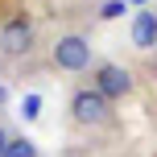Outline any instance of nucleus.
<instances>
[{
  "label": "nucleus",
  "mask_w": 157,
  "mask_h": 157,
  "mask_svg": "<svg viewBox=\"0 0 157 157\" xmlns=\"http://www.w3.org/2000/svg\"><path fill=\"white\" fill-rule=\"evenodd\" d=\"M8 141H13V132H8V128L0 124V157H4V149H8Z\"/></svg>",
  "instance_id": "6e6552de"
},
{
  "label": "nucleus",
  "mask_w": 157,
  "mask_h": 157,
  "mask_svg": "<svg viewBox=\"0 0 157 157\" xmlns=\"http://www.w3.org/2000/svg\"><path fill=\"white\" fill-rule=\"evenodd\" d=\"M33 41H37V25H33V17L25 13V8H17L13 17H4V25H0V58H25L33 50Z\"/></svg>",
  "instance_id": "f257e3e1"
},
{
  "label": "nucleus",
  "mask_w": 157,
  "mask_h": 157,
  "mask_svg": "<svg viewBox=\"0 0 157 157\" xmlns=\"http://www.w3.org/2000/svg\"><path fill=\"white\" fill-rule=\"evenodd\" d=\"M116 103L112 99H103L95 87H78V91L71 95V120L75 124H83V128H108L112 120H116Z\"/></svg>",
  "instance_id": "f03ea898"
},
{
  "label": "nucleus",
  "mask_w": 157,
  "mask_h": 157,
  "mask_svg": "<svg viewBox=\"0 0 157 157\" xmlns=\"http://www.w3.org/2000/svg\"><path fill=\"white\" fill-rule=\"evenodd\" d=\"M4 157H37V145H33L29 136H13L8 149H4Z\"/></svg>",
  "instance_id": "423d86ee"
},
{
  "label": "nucleus",
  "mask_w": 157,
  "mask_h": 157,
  "mask_svg": "<svg viewBox=\"0 0 157 157\" xmlns=\"http://www.w3.org/2000/svg\"><path fill=\"white\" fill-rule=\"evenodd\" d=\"M132 46L136 50H153L157 46V13L153 8H141L132 17Z\"/></svg>",
  "instance_id": "39448f33"
},
{
  "label": "nucleus",
  "mask_w": 157,
  "mask_h": 157,
  "mask_svg": "<svg viewBox=\"0 0 157 157\" xmlns=\"http://www.w3.org/2000/svg\"><path fill=\"white\" fill-rule=\"evenodd\" d=\"M124 4H128V0H108V4L99 8V17H103V21H116V17H124Z\"/></svg>",
  "instance_id": "0eeeda50"
},
{
  "label": "nucleus",
  "mask_w": 157,
  "mask_h": 157,
  "mask_svg": "<svg viewBox=\"0 0 157 157\" xmlns=\"http://www.w3.org/2000/svg\"><path fill=\"white\" fill-rule=\"evenodd\" d=\"M91 87L103 95V99H112V103H120V99H128L132 95V75L124 71L120 62H95V71H91Z\"/></svg>",
  "instance_id": "20e7f679"
},
{
  "label": "nucleus",
  "mask_w": 157,
  "mask_h": 157,
  "mask_svg": "<svg viewBox=\"0 0 157 157\" xmlns=\"http://www.w3.org/2000/svg\"><path fill=\"white\" fill-rule=\"evenodd\" d=\"M50 66L66 75H83L91 66V41L83 33H62V37L50 46Z\"/></svg>",
  "instance_id": "7ed1b4c3"
},
{
  "label": "nucleus",
  "mask_w": 157,
  "mask_h": 157,
  "mask_svg": "<svg viewBox=\"0 0 157 157\" xmlns=\"http://www.w3.org/2000/svg\"><path fill=\"white\" fill-rule=\"evenodd\" d=\"M0 103H4V87H0Z\"/></svg>",
  "instance_id": "1a4fd4ad"
}]
</instances>
